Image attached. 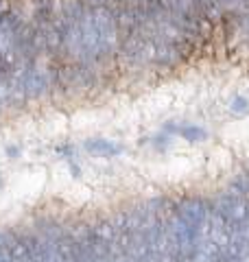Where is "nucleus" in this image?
<instances>
[{"instance_id":"nucleus-1","label":"nucleus","mask_w":249,"mask_h":262,"mask_svg":"<svg viewBox=\"0 0 249 262\" xmlns=\"http://www.w3.org/2000/svg\"><path fill=\"white\" fill-rule=\"evenodd\" d=\"M86 149L94 155H103V158H114V155H120L125 146L112 140H103V138H96V140H88Z\"/></svg>"},{"instance_id":"nucleus-2","label":"nucleus","mask_w":249,"mask_h":262,"mask_svg":"<svg viewBox=\"0 0 249 262\" xmlns=\"http://www.w3.org/2000/svg\"><path fill=\"white\" fill-rule=\"evenodd\" d=\"M177 134H181V138L188 142H201L205 140V129L203 127H197V125H186V127H179Z\"/></svg>"},{"instance_id":"nucleus-3","label":"nucleus","mask_w":249,"mask_h":262,"mask_svg":"<svg viewBox=\"0 0 249 262\" xmlns=\"http://www.w3.org/2000/svg\"><path fill=\"white\" fill-rule=\"evenodd\" d=\"M197 5L201 7V11H203L205 18L221 15V11H223V3H221V0H197Z\"/></svg>"},{"instance_id":"nucleus-4","label":"nucleus","mask_w":249,"mask_h":262,"mask_svg":"<svg viewBox=\"0 0 249 262\" xmlns=\"http://www.w3.org/2000/svg\"><path fill=\"white\" fill-rule=\"evenodd\" d=\"M232 110H234V112H247L249 105H247L245 98H234V103H232Z\"/></svg>"}]
</instances>
